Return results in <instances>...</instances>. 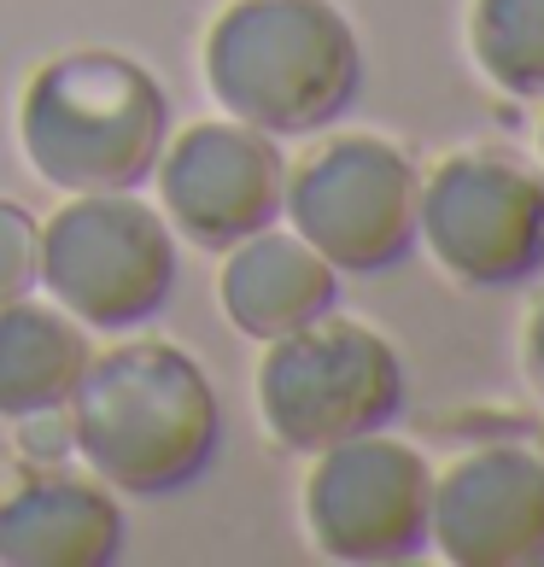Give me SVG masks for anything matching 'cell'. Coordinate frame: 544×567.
<instances>
[{
  "label": "cell",
  "instance_id": "7c38bea8",
  "mask_svg": "<svg viewBox=\"0 0 544 567\" xmlns=\"http://www.w3.org/2000/svg\"><path fill=\"white\" fill-rule=\"evenodd\" d=\"M340 281L346 276L305 235L269 223L223 251L217 305H223L228 328L264 346V340H281V333L328 317V310H340Z\"/></svg>",
  "mask_w": 544,
  "mask_h": 567
},
{
  "label": "cell",
  "instance_id": "5bb4252c",
  "mask_svg": "<svg viewBox=\"0 0 544 567\" xmlns=\"http://www.w3.org/2000/svg\"><path fill=\"white\" fill-rule=\"evenodd\" d=\"M469 59L492 89L544 100V0H469Z\"/></svg>",
  "mask_w": 544,
  "mask_h": 567
},
{
  "label": "cell",
  "instance_id": "52a82bcc",
  "mask_svg": "<svg viewBox=\"0 0 544 567\" xmlns=\"http://www.w3.org/2000/svg\"><path fill=\"white\" fill-rule=\"evenodd\" d=\"M415 240L463 287H521L544 269V171L510 146H456L422 176Z\"/></svg>",
  "mask_w": 544,
  "mask_h": 567
},
{
  "label": "cell",
  "instance_id": "e0dca14e",
  "mask_svg": "<svg viewBox=\"0 0 544 567\" xmlns=\"http://www.w3.org/2000/svg\"><path fill=\"white\" fill-rule=\"evenodd\" d=\"M538 171H544V117H538Z\"/></svg>",
  "mask_w": 544,
  "mask_h": 567
},
{
  "label": "cell",
  "instance_id": "9a60e30c",
  "mask_svg": "<svg viewBox=\"0 0 544 567\" xmlns=\"http://www.w3.org/2000/svg\"><path fill=\"white\" fill-rule=\"evenodd\" d=\"M41 287V223L18 199H0V305Z\"/></svg>",
  "mask_w": 544,
  "mask_h": 567
},
{
  "label": "cell",
  "instance_id": "ba28073f",
  "mask_svg": "<svg viewBox=\"0 0 544 567\" xmlns=\"http://www.w3.org/2000/svg\"><path fill=\"white\" fill-rule=\"evenodd\" d=\"M433 468L428 456L387 427L310 451L305 533L317 556L346 567H387L428 550Z\"/></svg>",
  "mask_w": 544,
  "mask_h": 567
},
{
  "label": "cell",
  "instance_id": "277c9868",
  "mask_svg": "<svg viewBox=\"0 0 544 567\" xmlns=\"http://www.w3.org/2000/svg\"><path fill=\"white\" fill-rule=\"evenodd\" d=\"M253 398L269 445L310 456L387 427L404 410V363L381 328L328 310L281 340H264Z\"/></svg>",
  "mask_w": 544,
  "mask_h": 567
},
{
  "label": "cell",
  "instance_id": "ac0fdd59",
  "mask_svg": "<svg viewBox=\"0 0 544 567\" xmlns=\"http://www.w3.org/2000/svg\"><path fill=\"white\" fill-rule=\"evenodd\" d=\"M538 462H544V439H538Z\"/></svg>",
  "mask_w": 544,
  "mask_h": 567
},
{
  "label": "cell",
  "instance_id": "8fae6325",
  "mask_svg": "<svg viewBox=\"0 0 544 567\" xmlns=\"http://www.w3.org/2000/svg\"><path fill=\"white\" fill-rule=\"evenodd\" d=\"M123 556V509L100 474H0V567H106Z\"/></svg>",
  "mask_w": 544,
  "mask_h": 567
},
{
  "label": "cell",
  "instance_id": "2e32d148",
  "mask_svg": "<svg viewBox=\"0 0 544 567\" xmlns=\"http://www.w3.org/2000/svg\"><path fill=\"white\" fill-rule=\"evenodd\" d=\"M521 369H527L533 392L544 398V299L527 310V328H521Z\"/></svg>",
  "mask_w": 544,
  "mask_h": 567
},
{
  "label": "cell",
  "instance_id": "6da1fadb",
  "mask_svg": "<svg viewBox=\"0 0 544 567\" xmlns=\"http://www.w3.org/2000/svg\"><path fill=\"white\" fill-rule=\"evenodd\" d=\"M65 415L89 474L130 497L187 492L223 445L217 386L176 340H123L94 351Z\"/></svg>",
  "mask_w": 544,
  "mask_h": 567
},
{
  "label": "cell",
  "instance_id": "30bf717a",
  "mask_svg": "<svg viewBox=\"0 0 544 567\" xmlns=\"http://www.w3.org/2000/svg\"><path fill=\"white\" fill-rule=\"evenodd\" d=\"M428 544L451 567L544 561V462L527 445H474L433 474Z\"/></svg>",
  "mask_w": 544,
  "mask_h": 567
},
{
  "label": "cell",
  "instance_id": "9c48e42d",
  "mask_svg": "<svg viewBox=\"0 0 544 567\" xmlns=\"http://www.w3.org/2000/svg\"><path fill=\"white\" fill-rule=\"evenodd\" d=\"M158 212L176 240L199 251H228L235 240L281 223L287 158L276 135L240 117H199L164 141L153 164Z\"/></svg>",
  "mask_w": 544,
  "mask_h": 567
},
{
  "label": "cell",
  "instance_id": "8992f818",
  "mask_svg": "<svg viewBox=\"0 0 544 567\" xmlns=\"http://www.w3.org/2000/svg\"><path fill=\"white\" fill-rule=\"evenodd\" d=\"M422 171L399 141L374 130H333L287 164L281 217L340 276H381L415 251Z\"/></svg>",
  "mask_w": 544,
  "mask_h": 567
},
{
  "label": "cell",
  "instance_id": "7a4b0ae2",
  "mask_svg": "<svg viewBox=\"0 0 544 567\" xmlns=\"http://www.w3.org/2000/svg\"><path fill=\"white\" fill-rule=\"evenodd\" d=\"M223 117L264 135H322L363 89V41L333 0H228L199 48Z\"/></svg>",
  "mask_w": 544,
  "mask_h": 567
},
{
  "label": "cell",
  "instance_id": "4fadbf2b",
  "mask_svg": "<svg viewBox=\"0 0 544 567\" xmlns=\"http://www.w3.org/2000/svg\"><path fill=\"white\" fill-rule=\"evenodd\" d=\"M89 328L65 317L53 299H12L0 305V422H41L71 404L89 369Z\"/></svg>",
  "mask_w": 544,
  "mask_h": 567
},
{
  "label": "cell",
  "instance_id": "3957f363",
  "mask_svg": "<svg viewBox=\"0 0 544 567\" xmlns=\"http://www.w3.org/2000/svg\"><path fill=\"white\" fill-rule=\"evenodd\" d=\"M164 141H171V94L130 53H53L18 94L24 164L59 194H117L153 182Z\"/></svg>",
  "mask_w": 544,
  "mask_h": 567
},
{
  "label": "cell",
  "instance_id": "5b68a950",
  "mask_svg": "<svg viewBox=\"0 0 544 567\" xmlns=\"http://www.w3.org/2000/svg\"><path fill=\"white\" fill-rule=\"evenodd\" d=\"M41 287L82 328L130 333L176 292V228L135 187L65 194L41 223Z\"/></svg>",
  "mask_w": 544,
  "mask_h": 567
}]
</instances>
